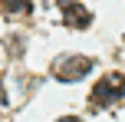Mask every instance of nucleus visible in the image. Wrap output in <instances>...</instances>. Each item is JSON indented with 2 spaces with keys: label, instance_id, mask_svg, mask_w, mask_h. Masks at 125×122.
Here are the masks:
<instances>
[{
  "label": "nucleus",
  "instance_id": "f257e3e1",
  "mask_svg": "<svg viewBox=\"0 0 125 122\" xmlns=\"http://www.w3.org/2000/svg\"><path fill=\"white\" fill-rule=\"evenodd\" d=\"M122 92H125V76H122V73H109V76H102L99 83L92 86V96H89V102H92L95 109H102V106L119 102Z\"/></svg>",
  "mask_w": 125,
  "mask_h": 122
},
{
  "label": "nucleus",
  "instance_id": "f03ea898",
  "mask_svg": "<svg viewBox=\"0 0 125 122\" xmlns=\"http://www.w3.org/2000/svg\"><path fill=\"white\" fill-rule=\"evenodd\" d=\"M89 73H92V59H89V56H66V59L56 63L53 76L62 79V83H76V79L89 76Z\"/></svg>",
  "mask_w": 125,
  "mask_h": 122
},
{
  "label": "nucleus",
  "instance_id": "7ed1b4c3",
  "mask_svg": "<svg viewBox=\"0 0 125 122\" xmlns=\"http://www.w3.org/2000/svg\"><path fill=\"white\" fill-rule=\"evenodd\" d=\"M62 20H66L69 26H76V30H86V26L92 23V13L82 3H69V7H62Z\"/></svg>",
  "mask_w": 125,
  "mask_h": 122
},
{
  "label": "nucleus",
  "instance_id": "20e7f679",
  "mask_svg": "<svg viewBox=\"0 0 125 122\" xmlns=\"http://www.w3.org/2000/svg\"><path fill=\"white\" fill-rule=\"evenodd\" d=\"M0 7H3L7 17H13V13H30V0H0Z\"/></svg>",
  "mask_w": 125,
  "mask_h": 122
},
{
  "label": "nucleus",
  "instance_id": "39448f33",
  "mask_svg": "<svg viewBox=\"0 0 125 122\" xmlns=\"http://www.w3.org/2000/svg\"><path fill=\"white\" fill-rule=\"evenodd\" d=\"M56 122H79V119H76V116H66V119H56Z\"/></svg>",
  "mask_w": 125,
  "mask_h": 122
}]
</instances>
